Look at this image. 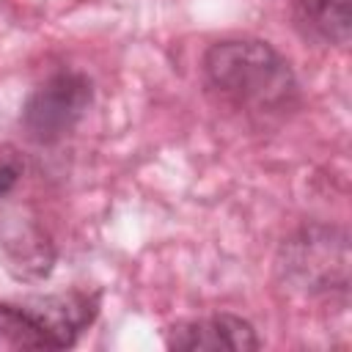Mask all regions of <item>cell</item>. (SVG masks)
<instances>
[{"label": "cell", "mask_w": 352, "mask_h": 352, "mask_svg": "<svg viewBox=\"0 0 352 352\" xmlns=\"http://www.w3.org/2000/svg\"><path fill=\"white\" fill-rule=\"evenodd\" d=\"M165 346L179 352H253L261 346L256 327L236 314H212L173 324Z\"/></svg>", "instance_id": "4"}, {"label": "cell", "mask_w": 352, "mask_h": 352, "mask_svg": "<svg viewBox=\"0 0 352 352\" xmlns=\"http://www.w3.org/2000/svg\"><path fill=\"white\" fill-rule=\"evenodd\" d=\"M6 258H8V270L16 278H44L52 270L55 261V250L52 242L47 239V234L36 226H22V231H14L6 242Z\"/></svg>", "instance_id": "7"}, {"label": "cell", "mask_w": 352, "mask_h": 352, "mask_svg": "<svg viewBox=\"0 0 352 352\" xmlns=\"http://www.w3.org/2000/svg\"><path fill=\"white\" fill-rule=\"evenodd\" d=\"M94 102V85L82 72L60 69L50 74L22 104V129L36 143H58L82 121Z\"/></svg>", "instance_id": "3"}, {"label": "cell", "mask_w": 352, "mask_h": 352, "mask_svg": "<svg viewBox=\"0 0 352 352\" xmlns=\"http://www.w3.org/2000/svg\"><path fill=\"white\" fill-rule=\"evenodd\" d=\"M206 88L234 110L258 118L283 116L300 99L289 60L261 38H223L209 44L201 60Z\"/></svg>", "instance_id": "1"}, {"label": "cell", "mask_w": 352, "mask_h": 352, "mask_svg": "<svg viewBox=\"0 0 352 352\" xmlns=\"http://www.w3.org/2000/svg\"><path fill=\"white\" fill-rule=\"evenodd\" d=\"M0 352H55L44 324L25 302H0Z\"/></svg>", "instance_id": "8"}, {"label": "cell", "mask_w": 352, "mask_h": 352, "mask_svg": "<svg viewBox=\"0 0 352 352\" xmlns=\"http://www.w3.org/2000/svg\"><path fill=\"white\" fill-rule=\"evenodd\" d=\"M16 182H19V165L16 162H3L0 165V195H8Z\"/></svg>", "instance_id": "9"}, {"label": "cell", "mask_w": 352, "mask_h": 352, "mask_svg": "<svg viewBox=\"0 0 352 352\" xmlns=\"http://www.w3.org/2000/svg\"><path fill=\"white\" fill-rule=\"evenodd\" d=\"M297 25L322 44L344 47L352 36L349 0H289Z\"/></svg>", "instance_id": "6"}, {"label": "cell", "mask_w": 352, "mask_h": 352, "mask_svg": "<svg viewBox=\"0 0 352 352\" xmlns=\"http://www.w3.org/2000/svg\"><path fill=\"white\" fill-rule=\"evenodd\" d=\"M278 272L283 283L308 297L346 294L349 245L346 234L333 226H305L280 245Z\"/></svg>", "instance_id": "2"}, {"label": "cell", "mask_w": 352, "mask_h": 352, "mask_svg": "<svg viewBox=\"0 0 352 352\" xmlns=\"http://www.w3.org/2000/svg\"><path fill=\"white\" fill-rule=\"evenodd\" d=\"M25 305L44 324L47 336L52 338V346L55 349H69V346L77 344L80 333L96 319V314H99V294L63 292V294L33 297Z\"/></svg>", "instance_id": "5"}]
</instances>
